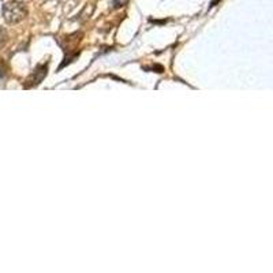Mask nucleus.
I'll return each instance as SVG.
<instances>
[{
    "instance_id": "20e7f679",
    "label": "nucleus",
    "mask_w": 273,
    "mask_h": 273,
    "mask_svg": "<svg viewBox=\"0 0 273 273\" xmlns=\"http://www.w3.org/2000/svg\"><path fill=\"white\" fill-rule=\"evenodd\" d=\"M128 0H114V8H122V7L127 6Z\"/></svg>"
},
{
    "instance_id": "f03ea898",
    "label": "nucleus",
    "mask_w": 273,
    "mask_h": 273,
    "mask_svg": "<svg viewBox=\"0 0 273 273\" xmlns=\"http://www.w3.org/2000/svg\"><path fill=\"white\" fill-rule=\"evenodd\" d=\"M48 66L47 64H39L35 69V71L29 76V78L25 82L24 87L25 89H29V87H35L37 85H40L42 79L47 77Z\"/></svg>"
},
{
    "instance_id": "39448f33",
    "label": "nucleus",
    "mask_w": 273,
    "mask_h": 273,
    "mask_svg": "<svg viewBox=\"0 0 273 273\" xmlns=\"http://www.w3.org/2000/svg\"><path fill=\"white\" fill-rule=\"evenodd\" d=\"M3 77V70H1V67H0V78Z\"/></svg>"
},
{
    "instance_id": "f257e3e1",
    "label": "nucleus",
    "mask_w": 273,
    "mask_h": 273,
    "mask_svg": "<svg viewBox=\"0 0 273 273\" xmlns=\"http://www.w3.org/2000/svg\"><path fill=\"white\" fill-rule=\"evenodd\" d=\"M3 18L8 25L19 24L21 21H24L26 15H28V8L25 6V3L18 1V0H11L7 1L3 6Z\"/></svg>"
},
{
    "instance_id": "7ed1b4c3",
    "label": "nucleus",
    "mask_w": 273,
    "mask_h": 273,
    "mask_svg": "<svg viewBox=\"0 0 273 273\" xmlns=\"http://www.w3.org/2000/svg\"><path fill=\"white\" fill-rule=\"evenodd\" d=\"M7 39H8V36H7L6 30L0 29V48L4 47V44L7 42Z\"/></svg>"
}]
</instances>
